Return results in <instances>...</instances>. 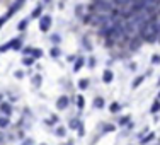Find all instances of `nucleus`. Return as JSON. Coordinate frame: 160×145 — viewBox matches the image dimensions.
<instances>
[{
  "mask_svg": "<svg viewBox=\"0 0 160 145\" xmlns=\"http://www.w3.org/2000/svg\"><path fill=\"white\" fill-rule=\"evenodd\" d=\"M39 31L43 34H46V33H49L51 31V26H53V17L49 16V14H44L41 19H39Z\"/></svg>",
  "mask_w": 160,
  "mask_h": 145,
  "instance_id": "1",
  "label": "nucleus"
},
{
  "mask_svg": "<svg viewBox=\"0 0 160 145\" xmlns=\"http://www.w3.org/2000/svg\"><path fill=\"white\" fill-rule=\"evenodd\" d=\"M44 5L43 4H38L32 10H31V14H29V19H41V17L44 16Z\"/></svg>",
  "mask_w": 160,
  "mask_h": 145,
  "instance_id": "2",
  "label": "nucleus"
},
{
  "mask_svg": "<svg viewBox=\"0 0 160 145\" xmlns=\"http://www.w3.org/2000/svg\"><path fill=\"white\" fill-rule=\"evenodd\" d=\"M0 113L5 116H12V113H14L12 104L9 101H0Z\"/></svg>",
  "mask_w": 160,
  "mask_h": 145,
  "instance_id": "3",
  "label": "nucleus"
},
{
  "mask_svg": "<svg viewBox=\"0 0 160 145\" xmlns=\"http://www.w3.org/2000/svg\"><path fill=\"white\" fill-rule=\"evenodd\" d=\"M85 63H87L85 56H83V55H78L77 60H75V63H73V72H80V68H82Z\"/></svg>",
  "mask_w": 160,
  "mask_h": 145,
  "instance_id": "4",
  "label": "nucleus"
},
{
  "mask_svg": "<svg viewBox=\"0 0 160 145\" xmlns=\"http://www.w3.org/2000/svg\"><path fill=\"white\" fill-rule=\"evenodd\" d=\"M113 79H114V72L111 70V68H106V70L102 72V82L104 84H111Z\"/></svg>",
  "mask_w": 160,
  "mask_h": 145,
  "instance_id": "5",
  "label": "nucleus"
},
{
  "mask_svg": "<svg viewBox=\"0 0 160 145\" xmlns=\"http://www.w3.org/2000/svg\"><path fill=\"white\" fill-rule=\"evenodd\" d=\"M63 55V51H61V48H60V44H53L51 48H49V56L51 58H60V56Z\"/></svg>",
  "mask_w": 160,
  "mask_h": 145,
  "instance_id": "6",
  "label": "nucleus"
},
{
  "mask_svg": "<svg viewBox=\"0 0 160 145\" xmlns=\"http://www.w3.org/2000/svg\"><path fill=\"white\" fill-rule=\"evenodd\" d=\"M29 17H24V19H21V21L17 22V31L19 33H26V29H27V26H29Z\"/></svg>",
  "mask_w": 160,
  "mask_h": 145,
  "instance_id": "7",
  "label": "nucleus"
},
{
  "mask_svg": "<svg viewBox=\"0 0 160 145\" xmlns=\"http://www.w3.org/2000/svg\"><path fill=\"white\" fill-rule=\"evenodd\" d=\"M10 126V116L0 115V130H7Z\"/></svg>",
  "mask_w": 160,
  "mask_h": 145,
  "instance_id": "8",
  "label": "nucleus"
},
{
  "mask_svg": "<svg viewBox=\"0 0 160 145\" xmlns=\"http://www.w3.org/2000/svg\"><path fill=\"white\" fill-rule=\"evenodd\" d=\"M31 82H32V85H34V87H39V85H41V82H43V77H41V73H32V77H31Z\"/></svg>",
  "mask_w": 160,
  "mask_h": 145,
  "instance_id": "9",
  "label": "nucleus"
},
{
  "mask_svg": "<svg viewBox=\"0 0 160 145\" xmlns=\"http://www.w3.org/2000/svg\"><path fill=\"white\" fill-rule=\"evenodd\" d=\"M34 63H36L34 56H22V65H24V67H32Z\"/></svg>",
  "mask_w": 160,
  "mask_h": 145,
  "instance_id": "10",
  "label": "nucleus"
},
{
  "mask_svg": "<svg viewBox=\"0 0 160 145\" xmlns=\"http://www.w3.org/2000/svg\"><path fill=\"white\" fill-rule=\"evenodd\" d=\"M56 106H58V109H65V108L68 106V99H66L65 96H61V97L56 101Z\"/></svg>",
  "mask_w": 160,
  "mask_h": 145,
  "instance_id": "11",
  "label": "nucleus"
},
{
  "mask_svg": "<svg viewBox=\"0 0 160 145\" xmlns=\"http://www.w3.org/2000/svg\"><path fill=\"white\" fill-rule=\"evenodd\" d=\"M43 55H44V51L41 50V48L34 46V50H32V55H31V56H34L36 60H39V58H43Z\"/></svg>",
  "mask_w": 160,
  "mask_h": 145,
  "instance_id": "12",
  "label": "nucleus"
},
{
  "mask_svg": "<svg viewBox=\"0 0 160 145\" xmlns=\"http://www.w3.org/2000/svg\"><path fill=\"white\" fill-rule=\"evenodd\" d=\"M49 41L53 43V44H60V41H61V36L58 33H53L51 36H49Z\"/></svg>",
  "mask_w": 160,
  "mask_h": 145,
  "instance_id": "13",
  "label": "nucleus"
},
{
  "mask_svg": "<svg viewBox=\"0 0 160 145\" xmlns=\"http://www.w3.org/2000/svg\"><path fill=\"white\" fill-rule=\"evenodd\" d=\"M32 50H34V46H24L21 50V53H22V56H31L32 55Z\"/></svg>",
  "mask_w": 160,
  "mask_h": 145,
  "instance_id": "14",
  "label": "nucleus"
},
{
  "mask_svg": "<svg viewBox=\"0 0 160 145\" xmlns=\"http://www.w3.org/2000/svg\"><path fill=\"white\" fill-rule=\"evenodd\" d=\"M87 65H89V68H95V65H97V60H95L94 55H90L89 58H87Z\"/></svg>",
  "mask_w": 160,
  "mask_h": 145,
  "instance_id": "15",
  "label": "nucleus"
},
{
  "mask_svg": "<svg viewBox=\"0 0 160 145\" xmlns=\"http://www.w3.org/2000/svg\"><path fill=\"white\" fill-rule=\"evenodd\" d=\"M12 50V44H10V41H7L5 44H0V53H5V51H10Z\"/></svg>",
  "mask_w": 160,
  "mask_h": 145,
  "instance_id": "16",
  "label": "nucleus"
},
{
  "mask_svg": "<svg viewBox=\"0 0 160 145\" xmlns=\"http://www.w3.org/2000/svg\"><path fill=\"white\" fill-rule=\"evenodd\" d=\"M150 62H151V65H160V53H153Z\"/></svg>",
  "mask_w": 160,
  "mask_h": 145,
  "instance_id": "17",
  "label": "nucleus"
},
{
  "mask_svg": "<svg viewBox=\"0 0 160 145\" xmlns=\"http://www.w3.org/2000/svg\"><path fill=\"white\" fill-rule=\"evenodd\" d=\"M89 84H90V80H89V79H80L78 87H80V89H87V87H89Z\"/></svg>",
  "mask_w": 160,
  "mask_h": 145,
  "instance_id": "18",
  "label": "nucleus"
},
{
  "mask_svg": "<svg viewBox=\"0 0 160 145\" xmlns=\"http://www.w3.org/2000/svg\"><path fill=\"white\" fill-rule=\"evenodd\" d=\"M145 77H147V75H138V77H136V79L133 80V87H138V85L145 80Z\"/></svg>",
  "mask_w": 160,
  "mask_h": 145,
  "instance_id": "19",
  "label": "nucleus"
},
{
  "mask_svg": "<svg viewBox=\"0 0 160 145\" xmlns=\"http://www.w3.org/2000/svg\"><path fill=\"white\" fill-rule=\"evenodd\" d=\"M77 56H78V55H73V53H72V55H66V62H68V63H75Z\"/></svg>",
  "mask_w": 160,
  "mask_h": 145,
  "instance_id": "20",
  "label": "nucleus"
},
{
  "mask_svg": "<svg viewBox=\"0 0 160 145\" xmlns=\"http://www.w3.org/2000/svg\"><path fill=\"white\" fill-rule=\"evenodd\" d=\"M14 77H15V79H24V70H15V72H14Z\"/></svg>",
  "mask_w": 160,
  "mask_h": 145,
  "instance_id": "21",
  "label": "nucleus"
},
{
  "mask_svg": "<svg viewBox=\"0 0 160 145\" xmlns=\"http://www.w3.org/2000/svg\"><path fill=\"white\" fill-rule=\"evenodd\" d=\"M77 99H78V101H77V104H78L80 108H82V106H83V97H82V96H78Z\"/></svg>",
  "mask_w": 160,
  "mask_h": 145,
  "instance_id": "22",
  "label": "nucleus"
},
{
  "mask_svg": "<svg viewBox=\"0 0 160 145\" xmlns=\"http://www.w3.org/2000/svg\"><path fill=\"white\" fill-rule=\"evenodd\" d=\"M128 67H130V70H136V63H134V62H130Z\"/></svg>",
  "mask_w": 160,
  "mask_h": 145,
  "instance_id": "23",
  "label": "nucleus"
},
{
  "mask_svg": "<svg viewBox=\"0 0 160 145\" xmlns=\"http://www.w3.org/2000/svg\"><path fill=\"white\" fill-rule=\"evenodd\" d=\"M56 133H58L60 136H63V135H65V128H58V130H56Z\"/></svg>",
  "mask_w": 160,
  "mask_h": 145,
  "instance_id": "24",
  "label": "nucleus"
},
{
  "mask_svg": "<svg viewBox=\"0 0 160 145\" xmlns=\"http://www.w3.org/2000/svg\"><path fill=\"white\" fill-rule=\"evenodd\" d=\"M148 145H160V136L158 138H155V140L151 142V143H148Z\"/></svg>",
  "mask_w": 160,
  "mask_h": 145,
  "instance_id": "25",
  "label": "nucleus"
},
{
  "mask_svg": "<svg viewBox=\"0 0 160 145\" xmlns=\"http://www.w3.org/2000/svg\"><path fill=\"white\" fill-rule=\"evenodd\" d=\"M41 4H43L44 7H46V5H49V4H51V0H41Z\"/></svg>",
  "mask_w": 160,
  "mask_h": 145,
  "instance_id": "26",
  "label": "nucleus"
},
{
  "mask_svg": "<svg viewBox=\"0 0 160 145\" xmlns=\"http://www.w3.org/2000/svg\"><path fill=\"white\" fill-rule=\"evenodd\" d=\"M63 2H66V0H63Z\"/></svg>",
  "mask_w": 160,
  "mask_h": 145,
  "instance_id": "27",
  "label": "nucleus"
}]
</instances>
